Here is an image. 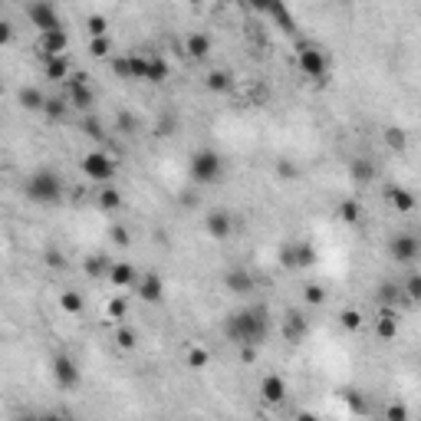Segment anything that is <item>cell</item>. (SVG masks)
I'll list each match as a JSON object with an SVG mask.
<instances>
[{
  "instance_id": "1",
  "label": "cell",
  "mask_w": 421,
  "mask_h": 421,
  "mask_svg": "<svg viewBox=\"0 0 421 421\" xmlns=\"http://www.w3.org/2000/svg\"><path fill=\"white\" fill-rule=\"evenodd\" d=\"M267 332H270L267 306H250V310L230 313L224 319V336L234 346H263Z\"/></svg>"
},
{
  "instance_id": "2",
  "label": "cell",
  "mask_w": 421,
  "mask_h": 421,
  "mask_svg": "<svg viewBox=\"0 0 421 421\" xmlns=\"http://www.w3.org/2000/svg\"><path fill=\"white\" fill-rule=\"evenodd\" d=\"M23 195L36 201V204H56L63 197V181L56 171H50V168H40V171H33L27 184H23Z\"/></svg>"
},
{
  "instance_id": "3",
  "label": "cell",
  "mask_w": 421,
  "mask_h": 421,
  "mask_svg": "<svg viewBox=\"0 0 421 421\" xmlns=\"http://www.w3.org/2000/svg\"><path fill=\"white\" fill-rule=\"evenodd\" d=\"M188 168H191V178L197 184H217L221 175H224V158L214 149H201L191 155V165Z\"/></svg>"
},
{
  "instance_id": "4",
  "label": "cell",
  "mask_w": 421,
  "mask_h": 421,
  "mask_svg": "<svg viewBox=\"0 0 421 421\" xmlns=\"http://www.w3.org/2000/svg\"><path fill=\"white\" fill-rule=\"evenodd\" d=\"M116 171H119V162H116L109 151L96 149V151H89V155H83V175L89 181H96V184H112Z\"/></svg>"
},
{
  "instance_id": "5",
  "label": "cell",
  "mask_w": 421,
  "mask_h": 421,
  "mask_svg": "<svg viewBox=\"0 0 421 421\" xmlns=\"http://www.w3.org/2000/svg\"><path fill=\"white\" fill-rule=\"evenodd\" d=\"M296 63H300V69L310 79H316V83H323L326 76H330V63H326V53L323 50H316V46L303 43L300 53H296Z\"/></svg>"
},
{
  "instance_id": "6",
  "label": "cell",
  "mask_w": 421,
  "mask_h": 421,
  "mask_svg": "<svg viewBox=\"0 0 421 421\" xmlns=\"http://www.w3.org/2000/svg\"><path fill=\"white\" fill-rule=\"evenodd\" d=\"M27 17H30V23L36 27L40 33L46 30H60L63 20L60 14H56V7L50 3V0H33V3H27Z\"/></svg>"
},
{
  "instance_id": "7",
  "label": "cell",
  "mask_w": 421,
  "mask_h": 421,
  "mask_svg": "<svg viewBox=\"0 0 421 421\" xmlns=\"http://www.w3.org/2000/svg\"><path fill=\"white\" fill-rule=\"evenodd\" d=\"M50 369H53V382L60 385V389H76L79 385V365H76L73 356H66V352H56L53 362H50Z\"/></svg>"
},
{
  "instance_id": "8",
  "label": "cell",
  "mask_w": 421,
  "mask_h": 421,
  "mask_svg": "<svg viewBox=\"0 0 421 421\" xmlns=\"http://www.w3.org/2000/svg\"><path fill=\"white\" fill-rule=\"evenodd\" d=\"M280 263H283V267H293V270H306V267L316 263V247L306 241L286 244L283 254H280Z\"/></svg>"
},
{
  "instance_id": "9",
  "label": "cell",
  "mask_w": 421,
  "mask_h": 421,
  "mask_svg": "<svg viewBox=\"0 0 421 421\" xmlns=\"http://www.w3.org/2000/svg\"><path fill=\"white\" fill-rule=\"evenodd\" d=\"M66 86H69V105H73V109H83V112H89L92 102H96V92L89 89V76L76 73L73 79H66Z\"/></svg>"
},
{
  "instance_id": "10",
  "label": "cell",
  "mask_w": 421,
  "mask_h": 421,
  "mask_svg": "<svg viewBox=\"0 0 421 421\" xmlns=\"http://www.w3.org/2000/svg\"><path fill=\"white\" fill-rule=\"evenodd\" d=\"M132 290H136L138 300H145V303H158L162 296H165V283H162V277H158V273H142Z\"/></svg>"
},
{
  "instance_id": "11",
  "label": "cell",
  "mask_w": 421,
  "mask_h": 421,
  "mask_svg": "<svg viewBox=\"0 0 421 421\" xmlns=\"http://www.w3.org/2000/svg\"><path fill=\"white\" fill-rule=\"evenodd\" d=\"M105 280H109L112 286H119V290H132V286H136V280H138L136 263H129V260H116V263H109Z\"/></svg>"
},
{
  "instance_id": "12",
  "label": "cell",
  "mask_w": 421,
  "mask_h": 421,
  "mask_svg": "<svg viewBox=\"0 0 421 421\" xmlns=\"http://www.w3.org/2000/svg\"><path fill=\"white\" fill-rule=\"evenodd\" d=\"M204 230H208L214 241H227L230 237V230H234V217L227 214V210H208V217H204Z\"/></svg>"
},
{
  "instance_id": "13",
  "label": "cell",
  "mask_w": 421,
  "mask_h": 421,
  "mask_svg": "<svg viewBox=\"0 0 421 421\" xmlns=\"http://www.w3.org/2000/svg\"><path fill=\"white\" fill-rule=\"evenodd\" d=\"M306 330H310V319H306L300 310H286V316H283V339L286 343H290V346L303 343Z\"/></svg>"
},
{
  "instance_id": "14",
  "label": "cell",
  "mask_w": 421,
  "mask_h": 421,
  "mask_svg": "<svg viewBox=\"0 0 421 421\" xmlns=\"http://www.w3.org/2000/svg\"><path fill=\"white\" fill-rule=\"evenodd\" d=\"M40 56L43 60H50V56H63L66 53V46H69V36H66V30H46V33H40Z\"/></svg>"
},
{
  "instance_id": "15",
  "label": "cell",
  "mask_w": 421,
  "mask_h": 421,
  "mask_svg": "<svg viewBox=\"0 0 421 421\" xmlns=\"http://www.w3.org/2000/svg\"><path fill=\"white\" fill-rule=\"evenodd\" d=\"M389 254L395 257V263H411L418 257V237L411 234H395L389 244Z\"/></svg>"
},
{
  "instance_id": "16",
  "label": "cell",
  "mask_w": 421,
  "mask_h": 421,
  "mask_svg": "<svg viewBox=\"0 0 421 421\" xmlns=\"http://www.w3.org/2000/svg\"><path fill=\"white\" fill-rule=\"evenodd\" d=\"M260 395H263V402L267 405H283V398L290 395V389H286V378L283 376H263L260 378Z\"/></svg>"
},
{
  "instance_id": "17",
  "label": "cell",
  "mask_w": 421,
  "mask_h": 421,
  "mask_svg": "<svg viewBox=\"0 0 421 421\" xmlns=\"http://www.w3.org/2000/svg\"><path fill=\"white\" fill-rule=\"evenodd\" d=\"M210 50H214V40H210L208 33H191L188 40H184V53H188V60H208L210 56Z\"/></svg>"
},
{
  "instance_id": "18",
  "label": "cell",
  "mask_w": 421,
  "mask_h": 421,
  "mask_svg": "<svg viewBox=\"0 0 421 421\" xmlns=\"http://www.w3.org/2000/svg\"><path fill=\"white\" fill-rule=\"evenodd\" d=\"M224 286L230 293H250V290H254V277L244 270V267H230V270L224 273Z\"/></svg>"
},
{
  "instance_id": "19",
  "label": "cell",
  "mask_w": 421,
  "mask_h": 421,
  "mask_svg": "<svg viewBox=\"0 0 421 421\" xmlns=\"http://www.w3.org/2000/svg\"><path fill=\"white\" fill-rule=\"evenodd\" d=\"M208 365H210V349L197 346V343H191V346L184 349V369L201 372V369H208Z\"/></svg>"
},
{
  "instance_id": "20",
  "label": "cell",
  "mask_w": 421,
  "mask_h": 421,
  "mask_svg": "<svg viewBox=\"0 0 421 421\" xmlns=\"http://www.w3.org/2000/svg\"><path fill=\"white\" fill-rule=\"evenodd\" d=\"M204 89L208 92H230L234 89V76L227 73V69H210L204 76Z\"/></svg>"
},
{
  "instance_id": "21",
  "label": "cell",
  "mask_w": 421,
  "mask_h": 421,
  "mask_svg": "<svg viewBox=\"0 0 421 421\" xmlns=\"http://www.w3.org/2000/svg\"><path fill=\"white\" fill-rule=\"evenodd\" d=\"M376 332H378V339H395V332H398V316H395L391 306H385V310L378 313Z\"/></svg>"
},
{
  "instance_id": "22",
  "label": "cell",
  "mask_w": 421,
  "mask_h": 421,
  "mask_svg": "<svg viewBox=\"0 0 421 421\" xmlns=\"http://www.w3.org/2000/svg\"><path fill=\"white\" fill-rule=\"evenodd\" d=\"M349 175H352V181H356V184H369V181H376V165H372L369 158H352Z\"/></svg>"
},
{
  "instance_id": "23",
  "label": "cell",
  "mask_w": 421,
  "mask_h": 421,
  "mask_svg": "<svg viewBox=\"0 0 421 421\" xmlns=\"http://www.w3.org/2000/svg\"><path fill=\"white\" fill-rule=\"evenodd\" d=\"M60 310L66 316H79L86 310V300H83V293L79 290H63L60 293Z\"/></svg>"
},
{
  "instance_id": "24",
  "label": "cell",
  "mask_w": 421,
  "mask_h": 421,
  "mask_svg": "<svg viewBox=\"0 0 421 421\" xmlns=\"http://www.w3.org/2000/svg\"><path fill=\"white\" fill-rule=\"evenodd\" d=\"M385 197H389L391 204H395V210H402V214H411V210H415V195L405 191V188H389Z\"/></svg>"
},
{
  "instance_id": "25",
  "label": "cell",
  "mask_w": 421,
  "mask_h": 421,
  "mask_svg": "<svg viewBox=\"0 0 421 421\" xmlns=\"http://www.w3.org/2000/svg\"><path fill=\"white\" fill-rule=\"evenodd\" d=\"M43 102H46V96L36 86H23L20 89V105L27 109V112H43Z\"/></svg>"
},
{
  "instance_id": "26",
  "label": "cell",
  "mask_w": 421,
  "mask_h": 421,
  "mask_svg": "<svg viewBox=\"0 0 421 421\" xmlns=\"http://www.w3.org/2000/svg\"><path fill=\"white\" fill-rule=\"evenodd\" d=\"M96 204H99L102 210H119L122 208V195L112 188V184H102V188H99V197H96Z\"/></svg>"
},
{
  "instance_id": "27",
  "label": "cell",
  "mask_w": 421,
  "mask_h": 421,
  "mask_svg": "<svg viewBox=\"0 0 421 421\" xmlns=\"http://www.w3.org/2000/svg\"><path fill=\"white\" fill-rule=\"evenodd\" d=\"M83 270H86V277H92V280H102L105 273H109V260L99 254H92L83 260Z\"/></svg>"
},
{
  "instance_id": "28",
  "label": "cell",
  "mask_w": 421,
  "mask_h": 421,
  "mask_svg": "<svg viewBox=\"0 0 421 421\" xmlns=\"http://www.w3.org/2000/svg\"><path fill=\"white\" fill-rule=\"evenodd\" d=\"M168 79V63L162 56H149V73H145V83H165Z\"/></svg>"
},
{
  "instance_id": "29",
  "label": "cell",
  "mask_w": 421,
  "mask_h": 421,
  "mask_svg": "<svg viewBox=\"0 0 421 421\" xmlns=\"http://www.w3.org/2000/svg\"><path fill=\"white\" fill-rule=\"evenodd\" d=\"M385 145H389L391 151H405L408 149V132L405 129H398V125L385 129Z\"/></svg>"
},
{
  "instance_id": "30",
  "label": "cell",
  "mask_w": 421,
  "mask_h": 421,
  "mask_svg": "<svg viewBox=\"0 0 421 421\" xmlns=\"http://www.w3.org/2000/svg\"><path fill=\"white\" fill-rule=\"evenodd\" d=\"M116 346H119L122 352H132V349L138 346V332L132 330V326H119V332H116Z\"/></svg>"
},
{
  "instance_id": "31",
  "label": "cell",
  "mask_w": 421,
  "mask_h": 421,
  "mask_svg": "<svg viewBox=\"0 0 421 421\" xmlns=\"http://www.w3.org/2000/svg\"><path fill=\"white\" fill-rule=\"evenodd\" d=\"M339 217H343L346 224H359V217H362L359 201H352V197H346V201H339Z\"/></svg>"
},
{
  "instance_id": "32",
  "label": "cell",
  "mask_w": 421,
  "mask_h": 421,
  "mask_svg": "<svg viewBox=\"0 0 421 421\" xmlns=\"http://www.w3.org/2000/svg\"><path fill=\"white\" fill-rule=\"evenodd\" d=\"M112 53V40H109V33L105 36H92L89 40V56L92 60H105Z\"/></svg>"
},
{
  "instance_id": "33",
  "label": "cell",
  "mask_w": 421,
  "mask_h": 421,
  "mask_svg": "<svg viewBox=\"0 0 421 421\" xmlns=\"http://www.w3.org/2000/svg\"><path fill=\"white\" fill-rule=\"evenodd\" d=\"M69 76V63L63 56H50L46 60V79H66Z\"/></svg>"
},
{
  "instance_id": "34",
  "label": "cell",
  "mask_w": 421,
  "mask_h": 421,
  "mask_svg": "<svg viewBox=\"0 0 421 421\" xmlns=\"http://www.w3.org/2000/svg\"><path fill=\"white\" fill-rule=\"evenodd\" d=\"M339 326H343L346 332H359L362 330V313L359 310H352V306L343 310V313H339Z\"/></svg>"
},
{
  "instance_id": "35",
  "label": "cell",
  "mask_w": 421,
  "mask_h": 421,
  "mask_svg": "<svg viewBox=\"0 0 421 421\" xmlns=\"http://www.w3.org/2000/svg\"><path fill=\"white\" fill-rule=\"evenodd\" d=\"M303 296H306V303H310V306H323L330 293H326L319 283H306V286H303Z\"/></svg>"
},
{
  "instance_id": "36",
  "label": "cell",
  "mask_w": 421,
  "mask_h": 421,
  "mask_svg": "<svg viewBox=\"0 0 421 421\" xmlns=\"http://www.w3.org/2000/svg\"><path fill=\"white\" fill-rule=\"evenodd\" d=\"M125 313H129V303H125V296H116V300H109V306H105V319H112V323H119Z\"/></svg>"
},
{
  "instance_id": "37",
  "label": "cell",
  "mask_w": 421,
  "mask_h": 421,
  "mask_svg": "<svg viewBox=\"0 0 421 421\" xmlns=\"http://www.w3.org/2000/svg\"><path fill=\"white\" fill-rule=\"evenodd\" d=\"M86 30H89V36H105V33H109V20H105L102 14H92L89 20H86Z\"/></svg>"
},
{
  "instance_id": "38",
  "label": "cell",
  "mask_w": 421,
  "mask_h": 421,
  "mask_svg": "<svg viewBox=\"0 0 421 421\" xmlns=\"http://www.w3.org/2000/svg\"><path fill=\"white\" fill-rule=\"evenodd\" d=\"M129 69H132V79H142L145 83V73H149V56H129Z\"/></svg>"
},
{
  "instance_id": "39",
  "label": "cell",
  "mask_w": 421,
  "mask_h": 421,
  "mask_svg": "<svg viewBox=\"0 0 421 421\" xmlns=\"http://www.w3.org/2000/svg\"><path fill=\"white\" fill-rule=\"evenodd\" d=\"M43 116L46 119H63V116H66V99H46Z\"/></svg>"
},
{
  "instance_id": "40",
  "label": "cell",
  "mask_w": 421,
  "mask_h": 421,
  "mask_svg": "<svg viewBox=\"0 0 421 421\" xmlns=\"http://www.w3.org/2000/svg\"><path fill=\"white\" fill-rule=\"evenodd\" d=\"M109 237H112L116 247H129V244H132V234H129V227L125 224H112L109 227Z\"/></svg>"
},
{
  "instance_id": "41",
  "label": "cell",
  "mask_w": 421,
  "mask_h": 421,
  "mask_svg": "<svg viewBox=\"0 0 421 421\" xmlns=\"http://www.w3.org/2000/svg\"><path fill=\"white\" fill-rule=\"evenodd\" d=\"M405 296H408L411 303H418V300H421V277H418V273H411V277L405 280Z\"/></svg>"
},
{
  "instance_id": "42",
  "label": "cell",
  "mask_w": 421,
  "mask_h": 421,
  "mask_svg": "<svg viewBox=\"0 0 421 421\" xmlns=\"http://www.w3.org/2000/svg\"><path fill=\"white\" fill-rule=\"evenodd\" d=\"M398 296H402V286H395V283H382V293H378V300L385 303V306H391V303H398Z\"/></svg>"
},
{
  "instance_id": "43",
  "label": "cell",
  "mask_w": 421,
  "mask_h": 421,
  "mask_svg": "<svg viewBox=\"0 0 421 421\" xmlns=\"http://www.w3.org/2000/svg\"><path fill=\"white\" fill-rule=\"evenodd\" d=\"M83 132H86L89 138H96V142H102V138H105L102 122H99V119H86V122H83Z\"/></svg>"
},
{
  "instance_id": "44",
  "label": "cell",
  "mask_w": 421,
  "mask_h": 421,
  "mask_svg": "<svg viewBox=\"0 0 421 421\" xmlns=\"http://www.w3.org/2000/svg\"><path fill=\"white\" fill-rule=\"evenodd\" d=\"M112 73L119 76V79H132V69H129V56H119V60H112Z\"/></svg>"
},
{
  "instance_id": "45",
  "label": "cell",
  "mask_w": 421,
  "mask_h": 421,
  "mask_svg": "<svg viewBox=\"0 0 421 421\" xmlns=\"http://www.w3.org/2000/svg\"><path fill=\"white\" fill-rule=\"evenodd\" d=\"M46 267H53V270H66V257L60 250H46Z\"/></svg>"
},
{
  "instance_id": "46",
  "label": "cell",
  "mask_w": 421,
  "mask_h": 421,
  "mask_svg": "<svg viewBox=\"0 0 421 421\" xmlns=\"http://www.w3.org/2000/svg\"><path fill=\"white\" fill-rule=\"evenodd\" d=\"M14 43V23L10 20H0V46Z\"/></svg>"
},
{
  "instance_id": "47",
  "label": "cell",
  "mask_w": 421,
  "mask_h": 421,
  "mask_svg": "<svg viewBox=\"0 0 421 421\" xmlns=\"http://www.w3.org/2000/svg\"><path fill=\"white\" fill-rule=\"evenodd\" d=\"M136 125H138V122L132 119L129 112H119V129L125 132V136H132V132H136Z\"/></svg>"
},
{
  "instance_id": "48",
  "label": "cell",
  "mask_w": 421,
  "mask_h": 421,
  "mask_svg": "<svg viewBox=\"0 0 421 421\" xmlns=\"http://www.w3.org/2000/svg\"><path fill=\"white\" fill-rule=\"evenodd\" d=\"M385 418H389V421H408V411L402 405H391L389 411H385Z\"/></svg>"
},
{
  "instance_id": "49",
  "label": "cell",
  "mask_w": 421,
  "mask_h": 421,
  "mask_svg": "<svg viewBox=\"0 0 421 421\" xmlns=\"http://www.w3.org/2000/svg\"><path fill=\"white\" fill-rule=\"evenodd\" d=\"M277 175H280V178H296V165H293V162H280V165H277Z\"/></svg>"
},
{
  "instance_id": "50",
  "label": "cell",
  "mask_w": 421,
  "mask_h": 421,
  "mask_svg": "<svg viewBox=\"0 0 421 421\" xmlns=\"http://www.w3.org/2000/svg\"><path fill=\"white\" fill-rule=\"evenodd\" d=\"M237 349H241V362H247V365L257 362V346H237Z\"/></svg>"
},
{
  "instance_id": "51",
  "label": "cell",
  "mask_w": 421,
  "mask_h": 421,
  "mask_svg": "<svg viewBox=\"0 0 421 421\" xmlns=\"http://www.w3.org/2000/svg\"><path fill=\"white\" fill-rule=\"evenodd\" d=\"M171 129H175V119H165L158 125V136H171Z\"/></svg>"
},
{
  "instance_id": "52",
  "label": "cell",
  "mask_w": 421,
  "mask_h": 421,
  "mask_svg": "<svg viewBox=\"0 0 421 421\" xmlns=\"http://www.w3.org/2000/svg\"><path fill=\"white\" fill-rule=\"evenodd\" d=\"M217 3H234V0H217Z\"/></svg>"
}]
</instances>
